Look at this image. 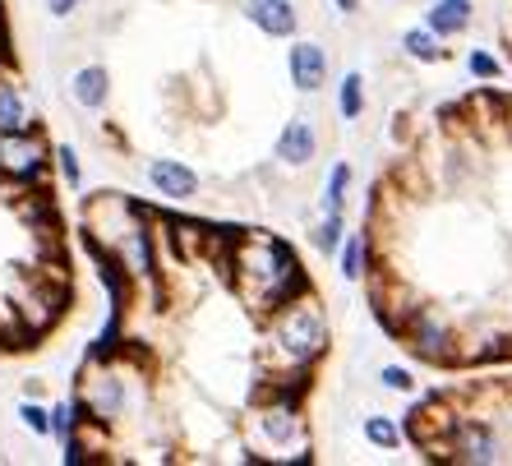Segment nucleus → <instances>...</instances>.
I'll use <instances>...</instances> for the list:
<instances>
[{
	"label": "nucleus",
	"instance_id": "1",
	"mask_svg": "<svg viewBox=\"0 0 512 466\" xmlns=\"http://www.w3.org/2000/svg\"><path fill=\"white\" fill-rule=\"evenodd\" d=\"M227 273H231V287L240 291V300L259 319L282 310L286 300L300 296V291H310V277L300 268L296 250L277 236H263V231H245V236L231 240Z\"/></svg>",
	"mask_w": 512,
	"mask_h": 466
},
{
	"label": "nucleus",
	"instance_id": "2",
	"mask_svg": "<svg viewBox=\"0 0 512 466\" xmlns=\"http://www.w3.org/2000/svg\"><path fill=\"white\" fill-rule=\"evenodd\" d=\"M323 351H328V314H323L314 287L268 314V374L314 370Z\"/></svg>",
	"mask_w": 512,
	"mask_h": 466
},
{
	"label": "nucleus",
	"instance_id": "3",
	"mask_svg": "<svg viewBox=\"0 0 512 466\" xmlns=\"http://www.w3.org/2000/svg\"><path fill=\"white\" fill-rule=\"evenodd\" d=\"M402 337L411 347V356L425 360V365H457V333L434 305H416L406 314Z\"/></svg>",
	"mask_w": 512,
	"mask_h": 466
},
{
	"label": "nucleus",
	"instance_id": "4",
	"mask_svg": "<svg viewBox=\"0 0 512 466\" xmlns=\"http://www.w3.org/2000/svg\"><path fill=\"white\" fill-rule=\"evenodd\" d=\"M259 439L277 453H286V462H314L310 443H305V416L300 402H282V397H263L259 407Z\"/></svg>",
	"mask_w": 512,
	"mask_h": 466
},
{
	"label": "nucleus",
	"instance_id": "5",
	"mask_svg": "<svg viewBox=\"0 0 512 466\" xmlns=\"http://www.w3.org/2000/svg\"><path fill=\"white\" fill-rule=\"evenodd\" d=\"M79 407H84V420L93 425H116L125 411H130V383L116 365H93L84 374V388H79Z\"/></svg>",
	"mask_w": 512,
	"mask_h": 466
},
{
	"label": "nucleus",
	"instance_id": "6",
	"mask_svg": "<svg viewBox=\"0 0 512 466\" xmlns=\"http://www.w3.org/2000/svg\"><path fill=\"white\" fill-rule=\"evenodd\" d=\"M448 457H453V462H471V466H494V462H503V443H499V434H494L489 420L466 416L453 425Z\"/></svg>",
	"mask_w": 512,
	"mask_h": 466
},
{
	"label": "nucleus",
	"instance_id": "7",
	"mask_svg": "<svg viewBox=\"0 0 512 466\" xmlns=\"http://www.w3.org/2000/svg\"><path fill=\"white\" fill-rule=\"evenodd\" d=\"M47 144L42 134L33 130H14V134H0V176H10L14 185L19 180H37L42 167H47Z\"/></svg>",
	"mask_w": 512,
	"mask_h": 466
},
{
	"label": "nucleus",
	"instance_id": "8",
	"mask_svg": "<svg viewBox=\"0 0 512 466\" xmlns=\"http://www.w3.org/2000/svg\"><path fill=\"white\" fill-rule=\"evenodd\" d=\"M286 74H291V88L305 97H314L323 84H328V51L310 37H291L286 47Z\"/></svg>",
	"mask_w": 512,
	"mask_h": 466
},
{
	"label": "nucleus",
	"instance_id": "9",
	"mask_svg": "<svg viewBox=\"0 0 512 466\" xmlns=\"http://www.w3.org/2000/svg\"><path fill=\"white\" fill-rule=\"evenodd\" d=\"M273 157H277V167H286V171H305L319 157V125L310 116H291L282 125V134H277Z\"/></svg>",
	"mask_w": 512,
	"mask_h": 466
},
{
	"label": "nucleus",
	"instance_id": "10",
	"mask_svg": "<svg viewBox=\"0 0 512 466\" xmlns=\"http://www.w3.org/2000/svg\"><path fill=\"white\" fill-rule=\"evenodd\" d=\"M143 176H148V185H153L162 199H171V204H190L194 194H199V171L185 167L180 157H153Z\"/></svg>",
	"mask_w": 512,
	"mask_h": 466
},
{
	"label": "nucleus",
	"instance_id": "11",
	"mask_svg": "<svg viewBox=\"0 0 512 466\" xmlns=\"http://www.w3.org/2000/svg\"><path fill=\"white\" fill-rule=\"evenodd\" d=\"M245 19L259 28L263 37H291L300 33V10L296 0H245Z\"/></svg>",
	"mask_w": 512,
	"mask_h": 466
},
{
	"label": "nucleus",
	"instance_id": "12",
	"mask_svg": "<svg viewBox=\"0 0 512 466\" xmlns=\"http://www.w3.org/2000/svg\"><path fill=\"white\" fill-rule=\"evenodd\" d=\"M111 97V74L107 65H79L70 74V102L79 111H102Z\"/></svg>",
	"mask_w": 512,
	"mask_h": 466
},
{
	"label": "nucleus",
	"instance_id": "13",
	"mask_svg": "<svg viewBox=\"0 0 512 466\" xmlns=\"http://www.w3.org/2000/svg\"><path fill=\"white\" fill-rule=\"evenodd\" d=\"M471 19H476V0H429V10H425V28L439 33L443 42L462 37L471 28Z\"/></svg>",
	"mask_w": 512,
	"mask_h": 466
},
{
	"label": "nucleus",
	"instance_id": "14",
	"mask_svg": "<svg viewBox=\"0 0 512 466\" xmlns=\"http://www.w3.org/2000/svg\"><path fill=\"white\" fill-rule=\"evenodd\" d=\"M14 130H33V111H28V97L19 88L14 74H0V134Z\"/></svg>",
	"mask_w": 512,
	"mask_h": 466
},
{
	"label": "nucleus",
	"instance_id": "15",
	"mask_svg": "<svg viewBox=\"0 0 512 466\" xmlns=\"http://www.w3.org/2000/svg\"><path fill=\"white\" fill-rule=\"evenodd\" d=\"M337 268L346 282H360L370 273V231H346L342 250H337Z\"/></svg>",
	"mask_w": 512,
	"mask_h": 466
},
{
	"label": "nucleus",
	"instance_id": "16",
	"mask_svg": "<svg viewBox=\"0 0 512 466\" xmlns=\"http://www.w3.org/2000/svg\"><path fill=\"white\" fill-rule=\"evenodd\" d=\"M402 56L416 60V65H439L448 51H443V37L439 33H429V28L420 24V28H406V33H402Z\"/></svg>",
	"mask_w": 512,
	"mask_h": 466
},
{
	"label": "nucleus",
	"instance_id": "17",
	"mask_svg": "<svg viewBox=\"0 0 512 466\" xmlns=\"http://www.w3.org/2000/svg\"><path fill=\"white\" fill-rule=\"evenodd\" d=\"M351 180H356L351 162H342V157H337L333 167H328V180H323V199H319L323 213H346V194H351Z\"/></svg>",
	"mask_w": 512,
	"mask_h": 466
},
{
	"label": "nucleus",
	"instance_id": "18",
	"mask_svg": "<svg viewBox=\"0 0 512 466\" xmlns=\"http://www.w3.org/2000/svg\"><path fill=\"white\" fill-rule=\"evenodd\" d=\"M360 434H365V443L383 448V453H393V448H402V425H397L393 416H383V411H370V416L360 420Z\"/></svg>",
	"mask_w": 512,
	"mask_h": 466
},
{
	"label": "nucleus",
	"instance_id": "19",
	"mask_svg": "<svg viewBox=\"0 0 512 466\" xmlns=\"http://www.w3.org/2000/svg\"><path fill=\"white\" fill-rule=\"evenodd\" d=\"M337 116H342V120H360V116H365V74H360V70L342 74V84H337Z\"/></svg>",
	"mask_w": 512,
	"mask_h": 466
},
{
	"label": "nucleus",
	"instance_id": "20",
	"mask_svg": "<svg viewBox=\"0 0 512 466\" xmlns=\"http://www.w3.org/2000/svg\"><path fill=\"white\" fill-rule=\"evenodd\" d=\"M342 240H346V213H323L319 227H314V250L328 254V259H337Z\"/></svg>",
	"mask_w": 512,
	"mask_h": 466
},
{
	"label": "nucleus",
	"instance_id": "21",
	"mask_svg": "<svg viewBox=\"0 0 512 466\" xmlns=\"http://www.w3.org/2000/svg\"><path fill=\"white\" fill-rule=\"evenodd\" d=\"M19 425H24L28 434H37V439H51V407L24 397V402H19Z\"/></svg>",
	"mask_w": 512,
	"mask_h": 466
},
{
	"label": "nucleus",
	"instance_id": "22",
	"mask_svg": "<svg viewBox=\"0 0 512 466\" xmlns=\"http://www.w3.org/2000/svg\"><path fill=\"white\" fill-rule=\"evenodd\" d=\"M466 70L476 74L480 84H494V79H499V74H503V65H499V56H494V51H485V47H471V51H466Z\"/></svg>",
	"mask_w": 512,
	"mask_h": 466
},
{
	"label": "nucleus",
	"instance_id": "23",
	"mask_svg": "<svg viewBox=\"0 0 512 466\" xmlns=\"http://www.w3.org/2000/svg\"><path fill=\"white\" fill-rule=\"evenodd\" d=\"M379 383L388 388V393H402V397L416 393V374L406 370V365H383V370H379Z\"/></svg>",
	"mask_w": 512,
	"mask_h": 466
},
{
	"label": "nucleus",
	"instance_id": "24",
	"mask_svg": "<svg viewBox=\"0 0 512 466\" xmlns=\"http://www.w3.org/2000/svg\"><path fill=\"white\" fill-rule=\"evenodd\" d=\"M56 167H60V176H65V185H70V190H79V185H84V167H79V153H74L70 144L56 148Z\"/></svg>",
	"mask_w": 512,
	"mask_h": 466
},
{
	"label": "nucleus",
	"instance_id": "25",
	"mask_svg": "<svg viewBox=\"0 0 512 466\" xmlns=\"http://www.w3.org/2000/svg\"><path fill=\"white\" fill-rule=\"evenodd\" d=\"M79 5H84V0H47V14L51 19H70Z\"/></svg>",
	"mask_w": 512,
	"mask_h": 466
},
{
	"label": "nucleus",
	"instance_id": "26",
	"mask_svg": "<svg viewBox=\"0 0 512 466\" xmlns=\"http://www.w3.org/2000/svg\"><path fill=\"white\" fill-rule=\"evenodd\" d=\"M337 5V14H356L360 10V0H333Z\"/></svg>",
	"mask_w": 512,
	"mask_h": 466
}]
</instances>
